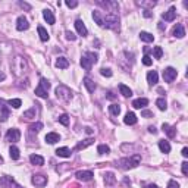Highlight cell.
<instances>
[{"instance_id":"1","label":"cell","mask_w":188,"mask_h":188,"mask_svg":"<svg viewBox=\"0 0 188 188\" xmlns=\"http://www.w3.org/2000/svg\"><path fill=\"white\" fill-rule=\"evenodd\" d=\"M140 162H141V156L134 155V156H131V157H123V159H121V160L118 162V165L122 169H134L140 165Z\"/></svg>"},{"instance_id":"2","label":"cell","mask_w":188,"mask_h":188,"mask_svg":"<svg viewBox=\"0 0 188 188\" xmlns=\"http://www.w3.org/2000/svg\"><path fill=\"white\" fill-rule=\"evenodd\" d=\"M56 97L61 99V100H63V101H69L72 99V91H71V88H68L66 85L61 84L59 87L56 88Z\"/></svg>"},{"instance_id":"3","label":"cell","mask_w":188,"mask_h":188,"mask_svg":"<svg viewBox=\"0 0 188 188\" xmlns=\"http://www.w3.org/2000/svg\"><path fill=\"white\" fill-rule=\"evenodd\" d=\"M103 22L110 29H119V16H118V14H108L106 18L103 19Z\"/></svg>"},{"instance_id":"4","label":"cell","mask_w":188,"mask_h":188,"mask_svg":"<svg viewBox=\"0 0 188 188\" xmlns=\"http://www.w3.org/2000/svg\"><path fill=\"white\" fill-rule=\"evenodd\" d=\"M176 75H178V72H176V69L172 66L166 68L165 71H163V80L166 81V82H172V81L176 78Z\"/></svg>"},{"instance_id":"5","label":"cell","mask_w":188,"mask_h":188,"mask_svg":"<svg viewBox=\"0 0 188 188\" xmlns=\"http://www.w3.org/2000/svg\"><path fill=\"white\" fill-rule=\"evenodd\" d=\"M21 138V131L18 128H12V129H9L6 134V140L10 141V143H16V141H19Z\"/></svg>"},{"instance_id":"6","label":"cell","mask_w":188,"mask_h":188,"mask_svg":"<svg viewBox=\"0 0 188 188\" xmlns=\"http://www.w3.org/2000/svg\"><path fill=\"white\" fill-rule=\"evenodd\" d=\"M31 182H33V185H35V187H44L47 184V176H44V175H34L33 179H31Z\"/></svg>"},{"instance_id":"7","label":"cell","mask_w":188,"mask_h":188,"mask_svg":"<svg viewBox=\"0 0 188 188\" xmlns=\"http://www.w3.org/2000/svg\"><path fill=\"white\" fill-rule=\"evenodd\" d=\"M75 176H76L80 181H91L94 174L91 170H78V172L75 174Z\"/></svg>"},{"instance_id":"8","label":"cell","mask_w":188,"mask_h":188,"mask_svg":"<svg viewBox=\"0 0 188 188\" xmlns=\"http://www.w3.org/2000/svg\"><path fill=\"white\" fill-rule=\"evenodd\" d=\"M28 28H29L28 19L25 16H19V18L16 19V29H18V31H25Z\"/></svg>"},{"instance_id":"9","label":"cell","mask_w":188,"mask_h":188,"mask_svg":"<svg viewBox=\"0 0 188 188\" xmlns=\"http://www.w3.org/2000/svg\"><path fill=\"white\" fill-rule=\"evenodd\" d=\"M75 28H76L78 34H80V35H82V37H85V35L88 34L85 24H84V22H82L81 19H76V21H75Z\"/></svg>"},{"instance_id":"10","label":"cell","mask_w":188,"mask_h":188,"mask_svg":"<svg viewBox=\"0 0 188 188\" xmlns=\"http://www.w3.org/2000/svg\"><path fill=\"white\" fill-rule=\"evenodd\" d=\"M172 34H174V37H176V38H184V37H185V29H184V25H181V24L175 25Z\"/></svg>"},{"instance_id":"11","label":"cell","mask_w":188,"mask_h":188,"mask_svg":"<svg viewBox=\"0 0 188 188\" xmlns=\"http://www.w3.org/2000/svg\"><path fill=\"white\" fill-rule=\"evenodd\" d=\"M43 16H44V19L47 21V24H50V25H53L54 22H56V18H54L53 12H52L50 9H44V10H43Z\"/></svg>"},{"instance_id":"12","label":"cell","mask_w":188,"mask_h":188,"mask_svg":"<svg viewBox=\"0 0 188 188\" xmlns=\"http://www.w3.org/2000/svg\"><path fill=\"white\" fill-rule=\"evenodd\" d=\"M162 18H163L165 21H168V22L174 21L175 18H176V9H175V7H170L168 12H165V14L162 15Z\"/></svg>"},{"instance_id":"13","label":"cell","mask_w":188,"mask_h":188,"mask_svg":"<svg viewBox=\"0 0 188 188\" xmlns=\"http://www.w3.org/2000/svg\"><path fill=\"white\" fill-rule=\"evenodd\" d=\"M44 140H46V143H49V144H54V143H57V141L61 140V135L57 134V132H49Z\"/></svg>"},{"instance_id":"14","label":"cell","mask_w":188,"mask_h":188,"mask_svg":"<svg viewBox=\"0 0 188 188\" xmlns=\"http://www.w3.org/2000/svg\"><path fill=\"white\" fill-rule=\"evenodd\" d=\"M157 81H159V74L156 71H150L147 74V82L150 85H155V84H157Z\"/></svg>"},{"instance_id":"15","label":"cell","mask_w":188,"mask_h":188,"mask_svg":"<svg viewBox=\"0 0 188 188\" xmlns=\"http://www.w3.org/2000/svg\"><path fill=\"white\" fill-rule=\"evenodd\" d=\"M147 104H148V100L144 99V97H140V99H137V100L132 101V106H134L135 109H143V108H146Z\"/></svg>"},{"instance_id":"16","label":"cell","mask_w":188,"mask_h":188,"mask_svg":"<svg viewBox=\"0 0 188 188\" xmlns=\"http://www.w3.org/2000/svg\"><path fill=\"white\" fill-rule=\"evenodd\" d=\"M68 66H69V61H68L66 57L61 56V57L56 59V68H59V69H66Z\"/></svg>"},{"instance_id":"17","label":"cell","mask_w":188,"mask_h":188,"mask_svg":"<svg viewBox=\"0 0 188 188\" xmlns=\"http://www.w3.org/2000/svg\"><path fill=\"white\" fill-rule=\"evenodd\" d=\"M123 122H125L127 125H134V123H137V116H135V113L128 112V113L125 115V118H123Z\"/></svg>"},{"instance_id":"18","label":"cell","mask_w":188,"mask_h":188,"mask_svg":"<svg viewBox=\"0 0 188 188\" xmlns=\"http://www.w3.org/2000/svg\"><path fill=\"white\" fill-rule=\"evenodd\" d=\"M29 162L35 165V166H41V165H44V159L41 157L40 155H31L29 156Z\"/></svg>"},{"instance_id":"19","label":"cell","mask_w":188,"mask_h":188,"mask_svg":"<svg viewBox=\"0 0 188 188\" xmlns=\"http://www.w3.org/2000/svg\"><path fill=\"white\" fill-rule=\"evenodd\" d=\"M93 143H94L93 138H87V140H82L81 143H78L75 148H76V150H84V148H87L88 146H91Z\"/></svg>"},{"instance_id":"20","label":"cell","mask_w":188,"mask_h":188,"mask_svg":"<svg viewBox=\"0 0 188 188\" xmlns=\"http://www.w3.org/2000/svg\"><path fill=\"white\" fill-rule=\"evenodd\" d=\"M115 182H116V176H115V174H112V172H106V174H104V184H106V185H113Z\"/></svg>"},{"instance_id":"21","label":"cell","mask_w":188,"mask_h":188,"mask_svg":"<svg viewBox=\"0 0 188 188\" xmlns=\"http://www.w3.org/2000/svg\"><path fill=\"white\" fill-rule=\"evenodd\" d=\"M93 19L96 21V24L99 27H104V22H103V16H101L100 10H94L93 12Z\"/></svg>"},{"instance_id":"22","label":"cell","mask_w":188,"mask_h":188,"mask_svg":"<svg viewBox=\"0 0 188 188\" xmlns=\"http://www.w3.org/2000/svg\"><path fill=\"white\" fill-rule=\"evenodd\" d=\"M119 91H121V94L123 97H131L132 96V90L129 87H127L125 84H119Z\"/></svg>"},{"instance_id":"23","label":"cell","mask_w":188,"mask_h":188,"mask_svg":"<svg viewBox=\"0 0 188 188\" xmlns=\"http://www.w3.org/2000/svg\"><path fill=\"white\" fill-rule=\"evenodd\" d=\"M84 85L87 87V90L90 91V93H94V90H96V84H94V81L91 80V78L85 76V78H84Z\"/></svg>"},{"instance_id":"24","label":"cell","mask_w":188,"mask_h":188,"mask_svg":"<svg viewBox=\"0 0 188 188\" xmlns=\"http://www.w3.org/2000/svg\"><path fill=\"white\" fill-rule=\"evenodd\" d=\"M159 148H160L162 153H169V151H170V144H169V141L160 140L159 141Z\"/></svg>"},{"instance_id":"25","label":"cell","mask_w":188,"mask_h":188,"mask_svg":"<svg viewBox=\"0 0 188 188\" xmlns=\"http://www.w3.org/2000/svg\"><path fill=\"white\" fill-rule=\"evenodd\" d=\"M56 155L59 157H71V150L68 147H61L56 150Z\"/></svg>"},{"instance_id":"26","label":"cell","mask_w":188,"mask_h":188,"mask_svg":"<svg viewBox=\"0 0 188 188\" xmlns=\"http://www.w3.org/2000/svg\"><path fill=\"white\" fill-rule=\"evenodd\" d=\"M140 38L143 41H146V43H151V41L155 40V35H153V34H150V33H146V31H141Z\"/></svg>"},{"instance_id":"27","label":"cell","mask_w":188,"mask_h":188,"mask_svg":"<svg viewBox=\"0 0 188 188\" xmlns=\"http://www.w3.org/2000/svg\"><path fill=\"white\" fill-rule=\"evenodd\" d=\"M81 66L84 68L85 71H90L91 66H93V65H91V62H90V59H88L85 54H82V57H81Z\"/></svg>"},{"instance_id":"28","label":"cell","mask_w":188,"mask_h":188,"mask_svg":"<svg viewBox=\"0 0 188 188\" xmlns=\"http://www.w3.org/2000/svg\"><path fill=\"white\" fill-rule=\"evenodd\" d=\"M9 156H10V159H14V160H18L19 159V148L12 146V147L9 148Z\"/></svg>"},{"instance_id":"29","label":"cell","mask_w":188,"mask_h":188,"mask_svg":"<svg viewBox=\"0 0 188 188\" xmlns=\"http://www.w3.org/2000/svg\"><path fill=\"white\" fill-rule=\"evenodd\" d=\"M37 29H38V35H40L41 41H49V38H50V35H49V33H47L46 29H44L43 27H38Z\"/></svg>"},{"instance_id":"30","label":"cell","mask_w":188,"mask_h":188,"mask_svg":"<svg viewBox=\"0 0 188 188\" xmlns=\"http://www.w3.org/2000/svg\"><path fill=\"white\" fill-rule=\"evenodd\" d=\"M47 93H49V91H46V90H44L43 87H40V85L35 88V96H38V97H41V99H47V97H49V94Z\"/></svg>"},{"instance_id":"31","label":"cell","mask_w":188,"mask_h":188,"mask_svg":"<svg viewBox=\"0 0 188 188\" xmlns=\"http://www.w3.org/2000/svg\"><path fill=\"white\" fill-rule=\"evenodd\" d=\"M7 104L12 106L14 109H19L22 106V101H21V99H10V100L7 101Z\"/></svg>"},{"instance_id":"32","label":"cell","mask_w":188,"mask_h":188,"mask_svg":"<svg viewBox=\"0 0 188 188\" xmlns=\"http://www.w3.org/2000/svg\"><path fill=\"white\" fill-rule=\"evenodd\" d=\"M109 110H110V113L113 115V116H118V115L121 113V108H119V104H116V103L110 104V106H109Z\"/></svg>"},{"instance_id":"33","label":"cell","mask_w":188,"mask_h":188,"mask_svg":"<svg viewBox=\"0 0 188 188\" xmlns=\"http://www.w3.org/2000/svg\"><path fill=\"white\" fill-rule=\"evenodd\" d=\"M7 118H9V109H7V106H3L2 108V115H0V121L6 122Z\"/></svg>"},{"instance_id":"34","label":"cell","mask_w":188,"mask_h":188,"mask_svg":"<svg viewBox=\"0 0 188 188\" xmlns=\"http://www.w3.org/2000/svg\"><path fill=\"white\" fill-rule=\"evenodd\" d=\"M156 104H157V108L160 109V110H166V108H168V103H166V100H165L163 97H160V99H157V101H156Z\"/></svg>"},{"instance_id":"35","label":"cell","mask_w":188,"mask_h":188,"mask_svg":"<svg viewBox=\"0 0 188 188\" xmlns=\"http://www.w3.org/2000/svg\"><path fill=\"white\" fill-rule=\"evenodd\" d=\"M85 56H87L88 59H90V62H91V65H94V63H97V61H99V56L96 53H93V52H87L85 53Z\"/></svg>"},{"instance_id":"36","label":"cell","mask_w":188,"mask_h":188,"mask_svg":"<svg viewBox=\"0 0 188 188\" xmlns=\"http://www.w3.org/2000/svg\"><path fill=\"white\" fill-rule=\"evenodd\" d=\"M97 151H99V155H108L109 151H110V148H109V146H106V144H100V146L97 147Z\"/></svg>"},{"instance_id":"37","label":"cell","mask_w":188,"mask_h":188,"mask_svg":"<svg viewBox=\"0 0 188 188\" xmlns=\"http://www.w3.org/2000/svg\"><path fill=\"white\" fill-rule=\"evenodd\" d=\"M165 132L168 134L169 138H174L175 135H176V127H170V125H169V127L165 129Z\"/></svg>"},{"instance_id":"38","label":"cell","mask_w":188,"mask_h":188,"mask_svg":"<svg viewBox=\"0 0 188 188\" xmlns=\"http://www.w3.org/2000/svg\"><path fill=\"white\" fill-rule=\"evenodd\" d=\"M22 118H27V119H33V118H35V108L29 109V110H27V112H24Z\"/></svg>"},{"instance_id":"39","label":"cell","mask_w":188,"mask_h":188,"mask_svg":"<svg viewBox=\"0 0 188 188\" xmlns=\"http://www.w3.org/2000/svg\"><path fill=\"white\" fill-rule=\"evenodd\" d=\"M29 129H31L33 132H40L41 129H43V123H41V122H37V123H33V125L29 127Z\"/></svg>"},{"instance_id":"40","label":"cell","mask_w":188,"mask_h":188,"mask_svg":"<svg viewBox=\"0 0 188 188\" xmlns=\"http://www.w3.org/2000/svg\"><path fill=\"white\" fill-rule=\"evenodd\" d=\"M153 53H155V57H156V59H160L162 56H163V50H162L160 46H156L155 50H153Z\"/></svg>"},{"instance_id":"41","label":"cell","mask_w":188,"mask_h":188,"mask_svg":"<svg viewBox=\"0 0 188 188\" xmlns=\"http://www.w3.org/2000/svg\"><path fill=\"white\" fill-rule=\"evenodd\" d=\"M59 122H61L62 125L68 127V125H69V116H68V115H62V116H59Z\"/></svg>"},{"instance_id":"42","label":"cell","mask_w":188,"mask_h":188,"mask_svg":"<svg viewBox=\"0 0 188 188\" xmlns=\"http://www.w3.org/2000/svg\"><path fill=\"white\" fill-rule=\"evenodd\" d=\"M40 87H43L46 91H49V88H50V82L46 80V78H41V81H40Z\"/></svg>"},{"instance_id":"43","label":"cell","mask_w":188,"mask_h":188,"mask_svg":"<svg viewBox=\"0 0 188 188\" xmlns=\"http://www.w3.org/2000/svg\"><path fill=\"white\" fill-rule=\"evenodd\" d=\"M100 74L103 75V76H112V74H113V72H112V71H110V69H109V68H101L100 69Z\"/></svg>"},{"instance_id":"44","label":"cell","mask_w":188,"mask_h":188,"mask_svg":"<svg viewBox=\"0 0 188 188\" xmlns=\"http://www.w3.org/2000/svg\"><path fill=\"white\" fill-rule=\"evenodd\" d=\"M65 35H66V40H69V41H75V40H76V35H75L72 31H66V33H65Z\"/></svg>"},{"instance_id":"45","label":"cell","mask_w":188,"mask_h":188,"mask_svg":"<svg viewBox=\"0 0 188 188\" xmlns=\"http://www.w3.org/2000/svg\"><path fill=\"white\" fill-rule=\"evenodd\" d=\"M143 63H144V65H146V66H150V65H151V63H153V59H151V57H150V56H147V54H146V56H144V57H143Z\"/></svg>"},{"instance_id":"46","label":"cell","mask_w":188,"mask_h":188,"mask_svg":"<svg viewBox=\"0 0 188 188\" xmlns=\"http://www.w3.org/2000/svg\"><path fill=\"white\" fill-rule=\"evenodd\" d=\"M168 188H179V184L175 181V179H170V181L168 182Z\"/></svg>"},{"instance_id":"47","label":"cell","mask_w":188,"mask_h":188,"mask_svg":"<svg viewBox=\"0 0 188 188\" xmlns=\"http://www.w3.org/2000/svg\"><path fill=\"white\" fill-rule=\"evenodd\" d=\"M141 116H143V118H153L155 115H153V112H150V110H143V112H141Z\"/></svg>"},{"instance_id":"48","label":"cell","mask_w":188,"mask_h":188,"mask_svg":"<svg viewBox=\"0 0 188 188\" xmlns=\"http://www.w3.org/2000/svg\"><path fill=\"white\" fill-rule=\"evenodd\" d=\"M66 6L71 7V9H72V7H76L78 6V2H75V0H66Z\"/></svg>"},{"instance_id":"49","label":"cell","mask_w":188,"mask_h":188,"mask_svg":"<svg viewBox=\"0 0 188 188\" xmlns=\"http://www.w3.org/2000/svg\"><path fill=\"white\" fill-rule=\"evenodd\" d=\"M182 175H188V162H182Z\"/></svg>"},{"instance_id":"50","label":"cell","mask_w":188,"mask_h":188,"mask_svg":"<svg viewBox=\"0 0 188 188\" xmlns=\"http://www.w3.org/2000/svg\"><path fill=\"white\" fill-rule=\"evenodd\" d=\"M143 15H144L146 18H151V16H153V14H151V12H150L148 9H144V12H143Z\"/></svg>"},{"instance_id":"51","label":"cell","mask_w":188,"mask_h":188,"mask_svg":"<svg viewBox=\"0 0 188 188\" xmlns=\"http://www.w3.org/2000/svg\"><path fill=\"white\" fill-rule=\"evenodd\" d=\"M19 6L21 7H25V9H28V10L31 9V6H29V5H27V3H22V2H19Z\"/></svg>"},{"instance_id":"52","label":"cell","mask_w":188,"mask_h":188,"mask_svg":"<svg viewBox=\"0 0 188 188\" xmlns=\"http://www.w3.org/2000/svg\"><path fill=\"white\" fill-rule=\"evenodd\" d=\"M148 132H151V134H157V129L155 127H148Z\"/></svg>"},{"instance_id":"53","label":"cell","mask_w":188,"mask_h":188,"mask_svg":"<svg viewBox=\"0 0 188 188\" xmlns=\"http://www.w3.org/2000/svg\"><path fill=\"white\" fill-rule=\"evenodd\" d=\"M182 156H184V157H188V148L187 147L182 148Z\"/></svg>"},{"instance_id":"54","label":"cell","mask_w":188,"mask_h":188,"mask_svg":"<svg viewBox=\"0 0 188 188\" xmlns=\"http://www.w3.org/2000/svg\"><path fill=\"white\" fill-rule=\"evenodd\" d=\"M108 99H110V100H113V99H115V94L112 93V91H109V93H108Z\"/></svg>"},{"instance_id":"55","label":"cell","mask_w":188,"mask_h":188,"mask_svg":"<svg viewBox=\"0 0 188 188\" xmlns=\"http://www.w3.org/2000/svg\"><path fill=\"white\" fill-rule=\"evenodd\" d=\"M85 132H87L88 135H91V134H93V129H91L90 127H87V128H85Z\"/></svg>"},{"instance_id":"56","label":"cell","mask_w":188,"mask_h":188,"mask_svg":"<svg viewBox=\"0 0 188 188\" xmlns=\"http://www.w3.org/2000/svg\"><path fill=\"white\" fill-rule=\"evenodd\" d=\"M5 78H6V75L3 74V72H0V81H3Z\"/></svg>"},{"instance_id":"57","label":"cell","mask_w":188,"mask_h":188,"mask_svg":"<svg viewBox=\"0 0 188 188\" xmlns=\"http://www.w3.org/2000/svg\"><path fill=\"white\" fill-rule=\"evenodd\" d=\"M147 188H157V185H155V184H150V185H147Z\"/></svg>"},{"instance_id":"58","label":"cell","mask_w":188,"mask_h":188,"mask_svg":"<svg viewBox=\"0 0 188 188\" xmlns=\"http://www.w3.org/2000/svg\"><path fill=\"white\" fill-rule=\"evenodd\" d=\"M2 104H3V100H2V99H0V106H2Z\"/></svg>"}]
</instances>
